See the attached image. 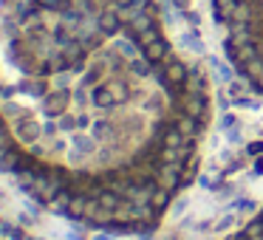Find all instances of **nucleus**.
Listing matches in <instances>:
<instances>
[{"label":"nucleus","mask_w":263,"mask_h":240,"mask_svg":"<svg viewBox=\"0 0 263 240\" xmlns=\"http://www.w3.org/2000/svg\"><path fill=\"white\" fill-rule=\"evenodd\" d=\"M74 91V88H71ZM71 91H51L43 96V111L49 119H60L62 113H68V105H71Z\"/></svg>","instance_id":"1"},{"label":"nucleus","mask_w":263,"mask_h":240,"mask_svg":"<svg viewBox=\"0 0 263 240\" xmlns=\"http://www.w3.org/2000/svg\"><path fill=\"white\" fill-rule=\"evenodd\" d=\"M40 136H43V124L34 122L31 116H23V119H14V139L23 142L29 147L31 142H40Z\"/></svg>","instance_id":"2"},{"label":"nucleus","mask_w":263,"mask_h":240,"mask_svg":"<svg viewBox=\"0 0 263 240\" xmlns=\"http://www.w3.org/2000/svg\"><path fill=\"white\" fill-rule=\"evenodd\" d=\"M170 85H181V82H187L190 79V68L184 65V62H178V60H170L167 62V76H164Z\"/></svg>","instance_id":"3"},{"label":"nucleus","mask_w":263,"mask_h":240,"mask_svg":"<svg viewBox=\"0 0 263 240\" xmlns=\"http://www.w3.org/2000/svg\"><path fill=\"white\" fill-rule=\"evenodd\" d=\"M91 102L97 108H102V111H113V105H119L116 96L110 93L108 85H105V88H93V91H91Z\"/></svg>","instance_id":"4"},{"label":"nucleus","mask_w":263,"mask_h":240,"mask_svg":"<svg viewBox=\"0 0 263 240\" xmlns=\"http://www.w3.org/2000/svg\"><path fill=\"white\" fill-rule=\"evenodd\" d=\"M71 144H74V150H80V153H85V155L97 153V139H93V136H88L85 130H77V133H74V139H71Z\"/></svg>","instance_id":"5"},{"label":"nucleus","mask_w":263,"mask_h":240,"mask_svg":"<svg viewBox=\"0 0 263 240\" xmlns=\"http://www.w3.org/2000/svg\"><path fill=\"white\" fill-rule=\"evenodd\" d=\"M119 23H122V14H119V12H102V14H99V20H97V25H99L102 34H116Z\"/></svg>","instance_id":"6"},{"label":"nucleus","mask_w":263,"mask_h":240,"mask_svg":"<svg viewBox=\"0 0 263 240\" xmlns=\"http://www.w3.org/2000/svg\"><path fill=\"white\" fill-rule=\"evenodd\" d=\"M49 85L51 82H43V79H23L17 85V91L29 93V96H37V99H43L45 93H49Z\"/></svg>","instance_id":"7"},{"label":"nucleus","mask_w":263,"mask_h":240,"mask_svg":"<svg viewBox=\"0 0 263 240\" xmlns=\"http://www.w3.org/2000/svg\"><path fill=\"white\" fill-rule=\"evenodd\" d=\"M181 45H184V48H190L193 54H204V40H201V34H198V25H193L190 31H184V34H181Z\"/></svg>","instance_id":"8"},{"label":"nucleus","mask_w":263,"mask_h":240,"mask_svg":"<svg viewBox=\"0 0 263 240\" xmlns=\"http://www.w3.org/2000/svg\"><path fill=\"white\" fill-rule=\"evenodd\" d=\"M91 136L97 142H110V139H113V124H110V119H97L93 127H91Z\"/></svg>","instance_id":"9"},{"label":"nucleus","mask_w":263,"mask_h":240,"mask_svg":"<svg viewBox=\"0 0 263 240\" xmlns=\"http://www.w3.org/2000/svg\"><path fill=\"white\" fill-rule=\"evenodd\" d=\"M207 62H209V68H212V71H215V79H218L221 85H229V82L235 79V76H232V68H227V65H224V62L218 60V57H209Z\"/></svg>","instance_id":"10"},{"label":"nucleus","mask_w":263,"mask_h":240,"mask_svg":"<svg viewBox=\"0 0 263 240\" xmlns=\"http://www.w3.org/2000/svg\"><path fill=\"white\" fill-rule=\"evenodd\" d=\"M232 105L241 108V111H252V113H260L263 111V102L255 96H249V93H241V96H232Z\"/></svg>","instance_id":"11"},{"label":"nucleus","mask_w":263,"mask_h":240,"mask_svg":"<svg viewBox=\"0 0 263 240\" xmlns=\"http://www.w3.org/2000/svg\"><path fill=\"white\" fill-rule=\"evenodd\" d=\"M156 215V209L150 203H130V223H141V221H150Z\"/></svg>","instance_id":"12"},{"label":"nucleus","mask_w":263,"mask_h":240,"mask_svg":"<svg viewBox=\"0 0 263 240\" xmlns=\"http://www.w3.org/2000/svg\"><path fill=\"white\" fill-rule=\"evenodd\" d=\"M232 226H238V212L229 209L227 215H221L218 221H212V234H224V232H229Z\"/></svg>","instance_id":"13"},{"label":"nucleus","mask_w":263,"mask_h":240,"mask_svg":"<svg viewBox=\"0 0 263 240\" xmlns=\"http://www.w3.org/2000/svg\"><path fill=\"white\" fill-rule=\"evenodd\" d=\"M167 51H170V45H167L161 37L156 40V43L145 45V57H147L150 62H159V60H164V57H167Z\"/></svg>","instance_id":"14"},{"label":"nucleus","mask_w":263,"mask_h":240,"mask_svg":"<svg viewBox=\"0 0 263 240\" xmlns=\"http://www.w3.org/2000/svg\"><path fill=\"white\" fill-rule=\"evenodd\" d=\"M97 198H99V203H102L108 212H113V209H119V206H122V195H119V192H113V190H99Z\"/></svg>","instance_id":"15"},{"label":"nucleus","mask_w":263,"mask_h":240,"mask_svg":"<svg viewBox=\"0 0 263 240\" xmlns=\"http://www.w3.org/2000/svg\"><path fill=\"white\" fill-rule=\"evenodd\" d=\"M74 82H77V71H62V74L51 76V88L54 91H71Z\"/></svg>","instance_id":"16"},{"label":"nucleus","mask_w":263,"mask_h":240,"mask_svg":"<svg viewBox=\"0 0 263 240\" xmlns=\"http://www.w3.org/2000/svg\"><path fill=\"white\" fill-rule=\"evenodd\" d=\"M71 99H74V105H77V111H85V108H91L93 102H91V93H88V88L85 85H74V91H71Z\"/></svg>","instance_id":"17"},{"label":"nucleus","mask_w":263,"mask_h":240,"mask_svg":"<svg viewBox=\"0 0 263 240\" xmlns=\"http://www.w3.org/2000/svg\"><path fill=\"white\" fill-rule=\"evenodd\" d=\"M229 209L238 212V215H252V212L257 209V203L252 201V198H246V195H235V201L229 203Z\"/></svg>","instance_id":"18"},{"label":"nucleus","mask_w":263,"mask_h":240,"mask_svg":"<svg viewBox=\"0 0 263 240\" xmlns=\"http://www.w3.org/2000/svg\"><path fill=\"white\" fill-rule=\"evenodd\" d=\"M170 201H173L170 190H164V186H156V190H153V198H150V206H153L156 212H161V209H167V206H170Z\"/></svg>","instance_id":"19"},{"label":"nucleus","mask_w":263,"mask_h":240,"mask_svg":"<svg viewBox=\"0 0 263 240\" xmlns=\"http://www.w3.org/2000/svg\"><path fill=\"white\" fill-rule=\"evenodd\" d=\"M113 51H116V54L119 57H122V60H136V57H139V51H136V45L133 43H130V40H116V43H113Z\"/></svg>","instance_id":"20"},{"label":"nucleus","mask_w":263,"mask_h":240,"mask_svg":"<svg viewBox=\"0 0 263 240\" xmlns=\"http://www.w3.org/2000/svg\"><path fill=\"white\" fill-rule=\"evenodd\" d=\"M71 198H74V195H71L68 190H60V192H57V195L49 201V206H51V209H57V212H65V215H68V206H71Z\"/></svg>","instance_id":"21"},{"label":"nucleus","mask_w":263,"mask_h":240,"mask_svg":"<svg viewBox=\"0 0 263 240\" xmlns=\"http://www.w3.org/2000/svg\"><path fill=\"white\" fill-rule=\"evenodd\" d=\"M153 29V20H150V14H136L133 20H130V31H133V34H145V31H150Z\"/></svg>","instance_id":"22"},{"label":"nucleus","mask_w":263,"mask_h":240,"mask_svg":"<svg viewBox=\"0 0 263 240\" xmlns=\"http://www.w3.org/2000/svg\"><path fill=\"white\" fill-rule=\"evenodd\" d=\"M176 130L184 136V139H193V136H196V130H198L196 116H181V119H178V124H176Z\"/></svg>","instance_id":"23"},{"label":"nucleus","mask_w":263,"mask_h":240,"mask_svg":"<svg viewBox=\"0 0 263 240\" xmlns=\"http://www.w3.org/2000/svg\"><path fill=\"white\" fill-rule=\"evenodd\" d=\"M187 113L196 119L204 116V96L201 93H193V96H187Z\"/></svg>","instance_id":"24"},{"label":"nucleus","mask_w":263,"mask_h":240,"mask_svg":"<svg viewBox=\"0 0 263 240\" xmlns=\"http://www.w3.org/2000/svg\"><path fill=\"white\" fill-rule=\"evenodd\" d=\"M235 127H241V119L235 116V113L224 111L221 119H218V133H227V130H235Z\"/></svg>","instance_id":"25"},{"label":"nucleus","mask_w":263,"mask_h":240,"mask_svg":"<svg viewBox=\"0 0 263 240\" xmlns=\"http://www.w3.org/2000/svg\"><path fill=\"white\" fill-rule=\"evenodd\" d=\"M0 237L3 240H26V234H23V229L20 226H14V223H0Z\"/></svg>","instance_id":"26"},{"label":"nucleus","mask_w":263,"mask_h":240,"mask_svg":"<svg viewBox=\"0 0 263 240\" xmlns=\"http://www.w3.org/2000/svg\"><path fill=\"white\" fill-rule=\"evenodd\" d=\"M85 206H88V195H74L71 206H68V215H71V218H82V215H85Z\"/></svg>","instance_id":"27"},{"label":"nucleus","mask_w":263,"mask_h":240,"mask_svg":"<svg viewBox=\"0 0 263 240\" xmlns=\"http://www.w3.org/2000/svg\"><path fill=\"white\" fill-rule=\"evenodd\" d=\"M128 65H130V71H133L136 76H141V79H145V76H150V60H147V57H145V60H141V57H136V60H130Z\"/></svg>","instance_id":"28"},{"label":"nucleus","mask_w":263,"mask_h":240,"mask_svg":"<svg viewBox=\"0 0 263 240\" xmlns=\"http://www.w3.org/2000/svg\"><path fill=\"white\" fill-rule=\"evenodd\" d=\"M102 79V68H88L85 74H82V79H80V85H85V88H91V85H97V82Z\"/></svg>","instance_id":"29"},{"label":"nucleus","mask_w":263,"mask_h":240,"mask_svg":"<svg viewBox=\"0 0 263 240\" xmlns=\"http://www.w3.org/2000/svg\"><path fill=\"white\" fill-rule=\"evenodd\" d=\"M246 74H249L252 79H260L263 76V60L260 57H252V60L246 62Z\"/></svg>","instance_id":"30"},{"label":"nucleus","mask_w":263,"mask_h":240,"mask_svg":"<svg viewBox=\"0 0 263 240\" xmlns=\"http://www.w3.org/2000/svg\"><path fill=\"white\" fill-rule=\"evenodd\" d=\"M3 116H12V119H23L29 116V111H23V108H17V102H3Z\"/></svg>","instance_id":"31"},{"label":"nucleus","mask_w":263,"mask_h":240,"mask_svg":"<svg viewBox=\"0 0 263 240\" xmlns=\"http://www.w3.org/2000/svg\"><path fill=\"white\" fill-rule=\"evenodd\" d=\"M57 124H60L62 133H77V116H71V113H62L57 119Z\"/></svg>","instance_id":"32"},{"label":"nucleus","mask_w":263,"mask_h":240,"mask_svg":"<svg viewBox=\"0 0 263 240\" xmlns=\"http://www.w3.org/2000/svg\"><path fill=\"white\" fill-rule=\"evenodd\" d=\"M218 181H221L218 170H212V175H209V173H201V175H198V184H201L204 190H212V186H218Z\"/></svg>","instance_id":"33"},{"label":"nucleus","mask_w":263,"mask_h":240,"mask_svg":"<svg viewBox=\"0 0 263 240\" xmlns=\"http://www.w3.org/2000/svg\"><path fill=\"white\" fill-rule=\"evenodd\" d=\"M91 127H93V113L80 111L77 113V130H91Z\"/></svg>","instance_id":"34"},{"label":"nucleus","mask_w":263,"mask_h":240,"mask_svg":"<svg viewBox=\"0 0 263 240\" xmlns=\"http://www.w3.org/2000/svg\"><path fill=\"white\" fill-rule=\"evenodd\" d=\"M184 144V136L178 133V130H167L164 136V147H181Z\"/></svg>","instance_id":"35"},{"label":"nucleus","mask_w":263,"mask_h":240,"mask_svg":"<svg viewBox=\"0 0 263 240\" xmlns=\"http://www.w3.org/2000/svg\"><path fill=\"white\" fill-rule=\"evenodd\" d=\"M187 209H190V198H178V201L173 203V212H170V215H173V218H184V212H187Z\"/></svg>","instance_id":"36"},{"label":"nucleus","mask_w":263,"mask_h":240,"mask_svg":"<svg viewBox=\"0 0 263 240\" xmlns=\"http://www.w3.org/2000/svg\"><path fill=\"white\" fill-rule=\"evenodd\" d=\"M108 88H110V93L116 96V102H125V99H128V88H125L122 82H108Z\"/></svg>","instance_id":"37"},{"label":"nucleus","mask_w":263,"mask_h":240,"mask_svg":"<svg viewBox=\"0 0 263 240\" xmlns=\"http://www.w3.org/2000/svg\"><path fill=\"white\" fill-rule=\"evenodd\" d=\"M235 6H238V0H218V9H221V14H224V17H232Z\"/></svg>","instance_id":"38"},{"label":"nucleus","mask_w":263,"mask_h":240,"mask_svg":"<svg viewBox=\"0 0 263 240\" xmlns=\"http://www.w3.org/2000/svg\"><path fill=\"white\" fill-rule=\"evenodd\" d=\"M65 147H68V139H62V136L51 139V144H49V150H54V153H65Z\"/></svg>","instance_id":"39"},{"label":"nucleus","mask_w":263,"mask_h":240,"mask_svg":"<svg viewBox=\"0 0 263 240\" xmlns=\"http://www.w3.org/2000/svg\"><path fill=\"white\" fill-rule=\"evenodd\" d=\"M139 40H141V45H150V43H156V40H159V31L150 29V31H145V34H139Z\"/></svg>","instance_id":"40"},{"label":"nucleus","mask_w":263,"mask_h":240,"mask_svg":"<svg viewBox=\"0 0 263 240\" xmlns=\"http://www.w3.org/2000/svg\"><path fill=\"white\" fill-rule=\"evenodd\" d=\"M227 91L229 93H232V96H241V93H246V82H229V85H227Z\"/></svg>","instance_id":"41"},{"label":"nucleus","mask_w":263,"mask_h":240,"mask_svg":"<svg viewBox=\"0 0 263 240\" xmlns=\"http://www.w3.org/2000/svg\"><path fill=\"white\" fill-rule=\"evenodd\" d=\"M246 155H263V142H246Z\"/></svg>","instance_id":"42"},{"label":"nucleus","mask_w":263,"mask_h":240,"mask_svg":"<svg viewBox=\"0 0 263 240\" xmlns=\"http://www.w3.org/2000/svg\"><path fill=\"white\" fill-rule=\"evenodd\" d=\"M29 153H31V155H37V158H43V155H45V144L31 142V144H29Z\"/></svg>","instance_id":"43"},{"label":"nucleus","mask_w":263,"mask_h":240,"mask_svg":"<svg viewBox=\"0 0 263 240\" xmlns=\"http://www.w3.org/2000/svg\"><path fill=\"white\" fill-rule=\"evenodd\" d=\"M227 142H229V144H244V139H241V127L227 130Z\"/></svg>","instance_id":"44"},{"label":"nucleus","mask_w":263,"mask_h":240,"mask_svg":"<svg viewBox=\"0 0 263 240\" xmlns=\"http://www.w3.org/2000/svg\"><path fill=\"white\" fill-rule=\"evenodd\" d=\"M252 175H257V178L263 175V155H255V164H252Z\"/></svg>","instance_id":"45"},{"label":"nucleus","mask_w":263,"mask_h":240,"mask_svg":"<svg viewBox=\"0 0 263 240\" xmlns=\"http://www.w3.org/2000/svg\"><path fill=\"white\" fill-rule=\"evenodd\" d=\"M57 130H60V124H54V122H45L43 124V136H54Z\"/></svg>","instance_id":"46"},{"label":"nucleus","mask_w":263,"mask_h":240,"mask_svg":"<svg viewBox=\"0 0 263 240\" xmlns=\"http://www.w3.org/2000/svg\"><path fill=\"white\" fill-rule=\"evenodd\" d=\"M187 23H190V25H198V23H201V17H198V12H187Z\"/></svg>","instance_id":"47"},{"label":"nucleus","mask_w":263,"mask_h":240,"mask_svg":"<svg viewBox=\"0 0 263 240\" xmlns=\"http://www.w3.org/2000/svg\"><path fill=\"white\" fill-rule=\"evenodd\" d=\"M40 3H43V6H49V9H57L62 0H40Z\"/></svg>","instance_id":"48"},{"label":"nucleus","mask_w":263,"mask_h":240,"mask_svg":"<svg viewBox=\"0 0 263 240\" xmlns=\"http://www.w3.org/2000/svg\"><path fill=\"white\" fill-rule=\"evenodd\" d=\"M173 3H176L178 9H190V3H193V0H173Z\"/></svg>","instance_id":"49"},{"label":"nucleus","mask_w":263,"mask_h":240,"mask_svg":"<svg viewBox=\"0 0 263 240\" xmlns=\"http://www.w3.org/2000/svg\"><path fill=\"white\" fill-rule=\"evenodd\" d=\"M65 240H85V237H80V234H74V232H68V234H65Z\"/></svg>","instance_id":"50"},{"label":"nucleus","mask_w":263,"mask_h":240,"mask_svg":"<svg viewBox=\"0 0 263 240\" xmlns=\"http://www.w3.org/2000/svg\"><path fill=\"white\" fill-rule=\"evenodd\" d=\"M9 93H12V88H3V85H0V96H6V99H9Z\"/></svg>","instance_id":"51"},{"label":"nucleus","mask_w":263,"mask_h":240,"mask_svg":"<svg viewBox=\"0 0 263 240\" xmlns=\"http://www.w3.org/2000/svg\"><path fill=\"white\" fill-rule=\"evenodd\" d=\"M93 240H110V234H97Z\"/></svg>","instance_id":"52"},{"label":"nucleus","mask_w":263,"mask_h":240,"mask_svg":"<svg viewBox=\"0 0 263 240\" xmlns=\"http://www.w3.org/2000/svg\"><path fill=\"white\" fill-rule=\"evenodd\" d=\"M257 82H260V88H263V76H260V79H257Z\"/></svg>","instance_id":"53"},{"label":"nucleus","mask_w":263,"mask_h":240,"mask_svg":"<svg viewBox=\"0 0 263 240\" xmlns=\"http://www.w3.org/2000/svg\"><path fill=\"white\" fill-rule=\"evenodd\" d=\"M31 240H43V237H31Z\"/></svg>","instance_id":"54"},{"label":"nucleus","mask_w":263,"mask_h":240,"mask_svg":"<svg viewBox=\"0 0 263 240\" xmlns=\"http://www.w3.org/2000/svg\"><path fill=\"white\" fill-rule=\"evenodd\" d=\"M204 240H212V237H204Z\"/></svg>","instance_id":"55"},{"label":"nucleus","mask_w":263,"mask_h":240,"mask_svg":"<svg viewBox=\"0 0 263 240\" xmlns=\"http://www.w3.org/2000/svg\"><path fill=\"white\" fill-rule=\"evenodd\" d=\"M0 223H3V218H0Z\"/></svg>","instance_id":"56"}]
</instances>
